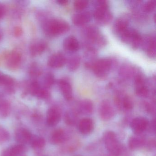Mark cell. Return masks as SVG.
I'll list each match as a JSON object with an SVG mask.
<instances>
[{
	"label": "cell",
	"instance_id": "cell-38",
	"mask_svg": "<svg viewBox=\"0 0 156 156\" xmlns=\"http://www.w3.org/2000/svg\"><path fill=\"white\" fill-rule=\"evenodd\" d=\"M21 156V155H20V156Z\"/></svg>",
	"mask_w": 156,
	"mask_h": 156
},
{
	"label": "cell",
	"instance_id": "cell-1",
	"mask_svg": "<svg viewBox=\"0 0 156 156\" xmlns=\"http://www.w3.org/2000/svg\"><path fill=\"white\" fill-rule=\"evenodd\" d=\"M70 30L69 24L59 19L47 21L44 25V32L50 36H56L67 32Z\"/></svg>",
	"mask_w": 156,
	"mask_h": 156
},
{
	"label": "cell",
	"instance_id": "cell-10",
	"mask_svg": "<svg viewBox=\"0 0 156 156\" xmlns=\"http://www.w3.org/2000/svg\"><path fill=\"white\" fill-rule=\"evenodd\" d=\"M136 93L139 96L146 97L149 94V90L146 86L143 77L140 75H137L135 79Z\"/></svg>",
	"mask_w": 156,
	"mask_h": 156
},
{
	"label": "cell",
	"instance_id": "cell-19",
	"mask_svg": "<svg viewBox=\"0 0 156 156\" xmlns=\"http://www.w3.org/2000/svg\"><path fill=\"white\" fill-rule=\"evenodd\" d=\"M66 136L63 129H57L55 130L51 136V141L54 144H59L64 142Z\"/></svg>",
	"mask_w": 156,
	"mask_h": 156
},
{
	"label": "cell",
	"instance_id": "cell-33",
	"mask_svg": "<svg viewBox=\"0 0 156 156\" xmlns=\"http://www.w3.org/2000/svg\"><path fill=\"white\" fill-rule=\"evenodd\" d=\"M6 12V8L2 3H0V20L4 16Z\"/></svg>",
	"mask_w": 156,
	"mask_h": 156
},
{
	"label": "cell",
	"instance_id": "cell-2",
	"mask_svg": "<svg viewBox=\"0 0 156 156\" xmlns=\"http://www.w3.org/2000/svg\"><path fill=\"white\" fill-rule=\"evenodd\" d=\"M94 16L97 22L101 25H105L111 21L113 16L108 10L107 2L106 1L97 2Z\"/></svg>",
	"mask_w": 156,
	"mask_h": 156
},
{
	"label": "cell",
	"instance_id": "cell-21",
	"mask_svg": "<svg viewBox=\"0 0 156 156\" xmlns=\"http://www.w3.org/2000/svg\"><path fill=\"white\" fill-rule=\"evenodd\" d=\"M114 26L116 32L120 34L128 28V21L125 19H119L117 20Z\"/></svg>",
	"mask_w": 156,
	"mask_h": 156
},
{
	"label": "cell",
	"instance_id": "cell-20",
	"mask_svg": "<svg viewBox=\"0 0 156 156\" xmlns=\"http://www.w3.org/2000/svg\"><path fill=\"white\" fill-rule=\"evenodd\" d=\"M145 140L138 135L132 136L129 138L128 141L129 147L132 150L137 149L144 144Z\"/></svg>",
	"mask_w": 156,
	"mask_h": 156
},
{
	"label": "cell",
	"instance_id": "cell-28",
	"mask_svg": "<svg viewBox=\"0 0 156 156\" xmlns=\"http://www.w3.org/2000/svg\"><path fill=\"white\" fill-rule=\"evenodd\" d=\"M45 141L44 139L42 137H36L33 140L32 146L35 149H40L44 147Z\"/></svg>",
	"mask_w": 156,
	"mask_h": 156
},
{
	"label": "cell",
	"instance_id": "cell-35",
	"mask_svg": "<svg viewBox=\"0 0 156 156\" xmlns=\"http://www.w3.org/2000/svg\"><path fill=\"white\" fill-rule=\"evenodd\" d=\"M57 2L61 5H65L68 3V1L67 0H58Z\"/></svg>",
	"mask_w": 156,
	"mask_h": 156
},
{
	"label": "cell",
	"instance_id": "cell-34",
	"mask_svg": "<svg viewBox=\"0 0 156 156\" xmlns=\"http://www.w3.org/2000/svg\"><path fill=\"white\" fill-rule=\"evenodd\" d=\"M22 30L19 27H17L14 30V34L15 36H20L22 34Z\"/></svg>",
	"mask_w": 156,
	"mask_h": 156
},
{
	"label": "cell",
	"instance_id": "cell-30",
	"mask_svg": "<svg viewBox=\"0 0 156 156\" xmlns=\"http://www.w3.org/2000/svg\"><path fill=\"white\" fill-rule=\"evenodd\" d=\"M64 120L67 125H73L76 121V115L73 113L67 112L65 115Z\"/></svg>",
	"mask_w": 156,
	"mask_h": 156
},
{
	"label": "cell",
	"instance_id": "cell-31",
	"mask_svg": "<svg viewBox=\"0 0 156 156\" xmlns=\"http://www.w3.org/2000/svg\"><path fill=\"white\" fill-rule=\"evenodd\" d=\"M88 2L85 0H77L74 2V7L77 10H82L88 6Z\"/></svg>",
	"mask_w": 156,
	"mask_h": 156
},
{
	"label": "cell",
	"instance_id": "cell-17",
	"mask_svg": "<svg viewBox=\"0 0 156 156\" xmlns=\"http://www.w3.org/2000/svg\"><path fill=\"white\" fill-rule=\"evenodd\" d=\"M63 47L66 51L75 52L79 49V44L77 39L73 36L66 37L63 41Z\"/></svg>",
	"mask_w": 156,
	"mask_h": 156
},
{
	"label": "cell",
	"instance_id": "cell-12",
	"mask_svg": "<svg viewBox=\"0 0 156 156\" xmlns=\"http://www.w3.org/2000/svg\"><path fill=\"white\" fill-rule=\"evenodd\" d=\"M15 137L16 140L22 145L29 143L32 139V136L30 131L22 128L17 129Z\"/></svg>",
	"mask_w": 156,
	"mask_h": 156
},
{
	"label": "cell",
	"instance_id": "cell-9",
	"mask_svg": "<svg viewBox=\"0 0 156 156\" xmlns=\"http://www.w3.org/2000/svg\"><path fill=\"white\" fill-rule=\"evenodd\" d=\"M66 62V58L62 54L56 53L49 57L48 65L52 68H58L62 67Z\"/></svg>",
	"mask_w": 156,
	"mask_h": 156
},
{
	"label": "cell",
	"instance_id": "cell-4",
	"mask_svg": "<svg viewBox=\"0 0 156 156\" xmlns=\"http://www.w3.org/2000/svg\"><path fill=\"white\" fill-rule=\"evenodd\" d=\"M112 61L108 58H103L95 61L94 62L87 63L86 66L92 68L96 76L105 78L112 66Z\"/></svg>",
	"mask_w": 156,
	"mask_h": 156
},
{
	"label": "cell",
	"instance_id": "cell-5",
	"mask_svg": "<svg viewBox=\"0 0 156 156\" xmlns=\"http://www.w3.org/2000/svg\"><path fill=\"white\" fill-rule=\"evenodd\" d=\"M87 37L92 42L98 45L99 46H103L106 44L105 38L102 34H100L99 31L95 27H88L86 30Z\"/></svg>",
	"mask_w": 156,
	"mask_h": 156
},
{
	"label": "cell",
	"instance_id": "cell-13",
	"mask_svg": "<svg viewBox=\"0 0 156 156\" xmlns=\"http://www.w3.org/2000/svg\"><path fill=\"white\" fill-rule=\"evenodd\" d=\"M61 114L60 110L56 108H51L47 113V123L50 126H55L61 120Z\"/></svg>",
	"mask_w": 156,
	"mask_h": 156
},
{
	"label": "cell",
	"instance_id": "cell-15",
	"mask_svg": "<svg viewBox=\"0 0 156 156\" xmlns=\"http://www.w3.org/2000/svg\"><path fill=\"white\" fill-rule=\"evenodd\" d=\"M58 85L65 99L68 101L71 100L73 98V89L69 82L65 79H61L59 80Z\"/></svg>",
	"mask_w": 156,
	"mask_h": 156
},
{
	"label": "cell",
	"instance_id": "cell-37",
	"mask_svg": "<svg viewBox=\"0 0 156 156\" xmlns=\"http://www.w3.org/2000/svg\"><path fill=\"white\" fill-rule=\"evenodd\" d=\"M3 74L0 72V83H1V81L2 78V75Z\"/></svg>",
	"mask_w": 156,
	"mask_h": 156
},
{
	"label": "cell",
	"instance_id": "cell-7",
	"mask_svg": "<svg viewBox=\"0 0 156 156\" xmlns=\"http://www.w3.org/2000/svg\"><path fill=\"white\" fill-rule=\"evenodd\" d=\"M99 113L100 118L104 121L110 120L115 115L114 108L108 100H104L101 102L99 106Z\"/></svg>",
	"mask_w": 156,
	"mask_h": 156
},
{
	"label": "cell",
	"instance_id": "cell-3",
	"mask_svg": "<svg viewBox=\"0 0 156 156\" xmlns=\"http://www.w3.org/2000/svg\"><path fill=\"white\" fill-rule=\"evenodd\" d=\"M103 140L107 150L111 156H119L120 155L121 146L115 132L106 131L103 135Z\"/></svg>",
	"mask_w": 156,
	"mask_h": 156
},
{
	"label": "cell",
	"instance_id": "cell-24",
	"mask_svg": "<svg viewBox=\"0 0 156 156\" xmlns=\"http://www.w3.org/2000/svg\"><path fill=\"white\" fill-rule=\"evenodd\" d=\"M81 59L78 55L72 56L67 62V67L69 71L74 72L76 71L80 66Z\"/></svg>",
	"mask_w": 156,
	"mask_h": 156
},
{
	"label": "cell",
	"instance_id": "cell-27",
	"mask_svg": "<svg viewBox=\"0 0 156 156\" xmlns=\"http://www.w3.org/2000/svg\"><path fill=\"white\" fill-rule=\"evenodd\" d=\"M42 71L37 64L34 63L30 67L29 73L33 77H37L41 74Z\"/></svg>",
	"mask_w": 156,
	"mask_h": 156
},
{
	"label": "cell",
	"instance_id": "cell-11",
	"mask_svg": "<svg viewBox=\"0 0 156 156\" xmlns=\"http://www.w3.org/2000/svg\"><path fill=\"white\" fill-rule=\"evenodd\" d=\"M94 124L91 119L86 118L81 119L78 125L79 132L83 135H88L94 130Z\"/></svg>",
	"mask_w": 156,
	"mask_h": 156
},
{
	"label": "cell",
	"instance_id": "cell-25",
	"mask_svg": "<svg viewBox=\"0 0 156 156\" xmlns=\"http://www.w3.org/2000/svg\"><path fill=\"white\" fill-rule=\"evenodd\" d=\"M11 111V105L10 103L6 100L0 102V117L6 118L9 115Z\"/></svg>",
	"mask_w": 156,
	"mask_h": 156
},
{
	"label": "cell",
	"instance_id": "cell-8",
	"mask_svg": "<svg viewBox=\"0 0 156 156\" xmlns=\"http://www.w3.org/2000/svg\"><path fill=\"white\" fill-rule=\"evenodd\" d=\"M6 61V64L9 69L15 70L20 66L21 63V55L17 51H12L7 55Z\"/></svg>",
	"mask_w": 156,
	"mask_h": 156
},
{
	"label": "cell",
	"instance_id": "cell-16",
	"mask_svg": "<svg viewBox=\"0 0 156 156\" xmlns=\"http://www.w3.org/2000/svg\"><path fill=\"white\" fill-rule=\"evenodd\" d=\"M47 44L42 41H37L31 44L30 47V53L33 56L41 54L46 49Z\"/></svg>",
	"mask_w": 156,
	"mask_h": 156
},
{
	"label": "cell",
	"instance_id": "cell-39",
	"mask_svg": "<svg viewBox=\"0 0 156 156\" xmlns=\"http://www.w3.org/2000/svg\"></svg>",
	"mask_w": 156,
	"mask_h": 156
},
{
	"label": "cell",
	"instance_id": "cell-18",
	"mask_svg": "<svg viewBox=\"0 0 156 156\" xmlns=\"http://www.w3.org/2000/svg\"><path fill=\"white\" fill-rule=\"evenodd\" d=\"M25 150L26 147L25 146L20 144L3 151L1 156H19L23 153Z\"/></svg>",
	"mask_w": 156,
	"mask_h": 156
},
{
	"label": "cell",
	"instance_id": "cell-14",
	"mask_svg": "<svg viewBox=\"0 0 156 156\" xmlns=\"http://www.w3.org/2000/svg\"><path fill=\"white\" fill-rule=\"evenodd\" d=\"M91 19V13L88 12H84L76 13L72 17L73 23L77 26H81L86 24L90 21Z\"/></svg>",
	"mask_w": 156,
	"mask_h": 156
},
{
	"label": "cell",
	"instance_id": "cell-6",
	"mask_svg": "<svg viewBox=\"0 0 156 156\" xmlns=\"http://www.w3.org/2000/svg\"><path fill=\"white\" fill-rule=\"evenodd\" d=\"M149 121L146 118L138 117L134 119L130 123L132 131L136 135H140L147 128Z\"/></svg>",
	"mask_w": 156,
	"mask_h": 156
},
{
	"label": "cell",
	"instance_id": "cell-29",
	"mask_svg": "<svg viewBox=\"0 0 156 156\" xmlns=\"http://www.w3.org/2000/svg\"><path fill=\"white\" fill-rule=\"evenodd\" d=\"M9 137V133L8 130L2 126H0V144L8 141Z\"/></svg>",
	"mask_w": 156,
	"mask_h": 156
},
{
	"label": "cell",
	"instance_id": "cell-36",
	"mask_svg": "<svg viewBox=\"0 0 156 156\" xmlns=\"http://www.w3.org/2000/svg\"><path fill=\"white\" fill-rule=\"evenodd\" d=\"M3 36V32H2V30L0 29V41L2 40Z\"/></svg>",
	"mask_w": 156,
	"mask_h": 156
},
{
	"label": "cell",
	"instance_id": "cell-23",
	"mask_svg": "<svg viewBox=\"0 0 156 156\" xmlns=\"http://www.w3.org/2000/svg\"><path fill=\"white\" fill-rule=\"evenodd\" d=\"M145 50L147 51L149 57L151 58H155L156 56V41L155 38L151 37L148 42Z\"/></svg>",
	"mask_w": 156,
	"mask_h": 156
},
{
	"label": "cell",
	"instance_id": "cell-26",
	"mask_svg": "<svg viewBox=\"0 0 156 156\" xmlns=\"http://www.w3.org/2000/svg\"><path fill=\"white\" fill-rule=\"evenodd\" d=\"M55 77L51 73H47L43 79V84L44 87L47 88L52 86L54 84Z\"/></svg>",
	"mask_w": 156,
	"mask_h": 156
},
{
	"label": "cell",
	"instance_id": "cell-32",
	"mask_svg": "<svg viewBox=\"0 0 156 156\" xmlns=\"http://www.w3.org/2000/svg\"><path fill=\"white\" fill-rule=\"evenodd\" d=\"M156 7V3L154 1L147 2L144 4L143 10L146 12H151L155 9Z\"/></svg>",
	"mask_w": 156,
	"mask_h": 156
},
{
	"label": "cell",
	"instance_id": "cell-22",
	"mask_svg": "<svg viewBox=\"0 0 156 156\" xmlns=\"http://www.w3.org/2000/svg\"><path fill=\"white\" fill-rule=\"evenodd\" d=\"M79 108L80 111L83 114L89 115L93 112L94 105L91 100L85 99L80 103Z\"/></svg>",
	"mask_w": 156,
	"mask_h": 156
}]
</instances>
